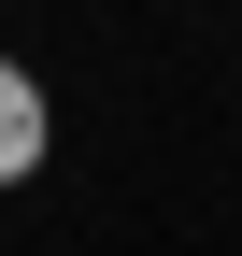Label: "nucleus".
Here are the masks:
<instances>
[{"mask_svg":"<svg viewBox=\"0 0 242 256\" xmlns=\"http://www.w3.org/2000/svg\"><path fill=\"white\" fill-rule=\"evenodd\" d=\"M57 156V100L28 86V57H0V185H28Z\"/></svg>","mask_w":242,"mask_h":256,"instance_id":"nucleus-1","label":"nucleus"}]
</instances>
